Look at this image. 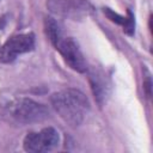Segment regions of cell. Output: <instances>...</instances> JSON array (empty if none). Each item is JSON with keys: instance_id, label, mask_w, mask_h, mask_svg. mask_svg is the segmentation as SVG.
<instances>
[{"instance_id": "cell-1", "label": "cell", "mask_w": 153, "mask_h": 153, "mask_svg": "<svg viewBox=\"0 0 153 153\" xmlns=\"http://www.w3.org/2000/svg\"><path fill=\"white\" fill-rule=\"evenodd\" d=\"M50 102L57 115L72 127H78L90 109L86 96L75 88L55 92L50 97Z\"/></svg>"}, {"instance_id": "cell-2", "label": "cell", "mask_w": 153, "mask_h": 153, "mask_svg": "<svg viewBox=\"0 0 153 153\" xmlns=\"http://www.w3.org/2000/svg\"><path fill=\"white\" fill-rule=\"evenodd\" d=\"M6 112L12 120L22 124L41 122L49 115L44 105L29 98H19L10 102L6 106Z\"/></svg>"}, {"instance_id": "cell-3", "label": "cell", "mask_w": 153, "mask_h": 153, "mask_svg": "<svg viewBox=\"0 0 153 153\" xmlns=\"http://www.w3.org/2000/svg\"><path fill=\"white\" fill-rule=\"evenodd\" d=\"M47 8L55 16L72 20H81L93 12L87 0H47Z\"/></svg>"}, {"instance_id": "cell-4", "label": "cell", "mask_w": 153, "mask_h": 153, "mask_svg": "<svg viewBox=\"0 0 153 153\" xmlns=\"http://www.w3.org/2000/svg\"><path fill=\"white\" fill-rule=\"evenodd\" d=\"M55 49L61 54L65 62L75 72L85 73L87 65L78 43L72 37H65L62 33L53 42Z\"/></svg>"}, {"instance_id": "cell-5", "label": "cell", "mask_w": 153, "mask_h": 153, "mask_svg": "<svg viewBox=\"0 0 153 153\" xmlns=\"http://www.w3.org/2000/svg\"><path fill=\"white\" fill-rule=\"evenodd\" d=\"M59 133L51 128H43L39 131L29 133L23 142L24 149L27 152H48L59 145Z\"/></svg>"}, {"instance_id": "cell-6", "label": "cell", "mask_w": 153, "mask_h": 153, "mask_svg": "<svg viewBox=\"0 0 153 153\" xmlns=\"http://www.w3.org/2000/svg\"><path fill=\"white\" fill-rule=\"evenodd\" d=\"M35 37L32 33L14 35L8 38L0 48V62L10 63L23 53H27L33 49Z\"/></svg>"}, {"instance_id": "cell-7", "label": "cell", "mask_w": 153, "mask_h": 153, "mask_svg": "<svg viewBox=\"0 0 153 153\" xmlns=\"http://www.w3.org/2000/svg\"><path fill=\"white\" fill-rule=\"evenodd\" d=\"M123 26V31L131 36L134 33V26H135V20H134V14L131 13L130 10L127 11V17H126V20H124V24L122 25Z\"/></svg>"}, {"instance_id": "cell-8", "label": "cell", "mask_w": 153, "mask_h": 153, "mask_svg": "<svg viewBox=\"0 0 153 153\" xmlns=\"http://www.w3.org/2000/svg\"><path fill=\"white\" fill-rule=\"evenodd\" d=\"M103 12H104V14L108 17V19H110L112 23H116V24H118V25H123V24H124L126 17H123V16H121V14L114 12L111 8L104 7V8H103Z\"/></svg>"}]
</instances>
